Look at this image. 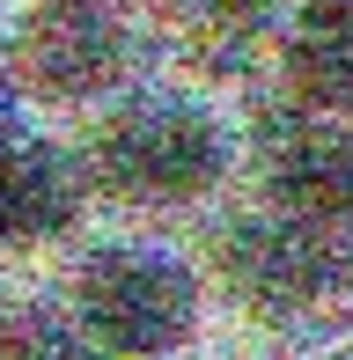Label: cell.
Listing matches in <instances>:
<instances>
[{
  "label": "cell",
  "mask_w": 353,
  "mask_h": 360,
  "mask_svg": "<svg viewBox=\"0 0 353 360\" xmlns=\"http://www.w3.org/2000/svg\"><path fill=\"white\" fill-rule=\"evenodd\" d=\"M0 236H15V169L0 155Z\"/></svg>",
  "instance_id": "9"
},
{
  "label": "cell",
  "mask_w": 353,
  "mask_h": 360,
  "mask_svg": "<svg viewBox=\"0 0 353 360\" xmlns=\"http://www.w3.org/2000/svg\"><path fill=\"white\" fill-rule=\"evenodd\" d=\"M176 22L199 52H236L258 30V0H176Z\"/></svg>",
  "instance_id": "8"
},
{
  "label": "cell",
  "mask_w": 353,
  "mask_h": 360,
  "mask_svg": "<svg viewBox=\"0 0 353 360\" xmlns=\"http://www.w3.org/2000/svg\"><path fill=\"white\" fill-rule=\"evenodd\" d=\"M74 302H82V323L96 346L125 353V360H155L169 346H184L191 331V280L184 265H169V257L155 250H103L82 265V280H74Z\"/></svg>",
  "instance_id": "1"
},
{
  "label": "cell",
  "mask_w": 353,
  "mask_h": 360,
  "mask_svg": "<svg viewBox=\"0 0 353 360\" xmlns=\"http://www.w3.org/2000/svg\"><path fill=\"white\" fill-rule=\"evenodd\" d=\"M287 74L316 110H353V0H316L295 22Z\"/></svg>",
  "instance_id": "6"
},
{
  "label": "cell",
  "mask_w": 353,
  "mask_h": 360,
  "mask_svg": "<svg viewBox=\"0 0 353 360\" xmlns=\"http://www.w3.org/2000/svg\"><path fill=\"white\" fill-rule=\"evenodd\" d=\"M221 169V133L191 103H140L103 125L96 176L118 199H191Z\"/></svg>",
  "instance_id": "2"
},
{
  "label": "cell",
  "mask_w": 353,
  "mask_h": 360,
  "mask_svg": "<svg viewBox=\"0 0 353 360\" xmlns=\"http://www.w3.org/2000/svg\"><path fill=\"white\" fill-rule=\"evenodd\" d=\"M15 59H23V81L52 103H82L96 96L125 59V37L110 22L103 0H44L37 15L15 37Z\"/></svg>",
  "instance_id": "3"
},
{
  "label": "cell",
  "mask_w": 353,
  "mask_h": 360,
  "mask_svg": "<svg viewBox=\"0 0 353 360\" xmlns=\"http://www.w3.org/2000/svg\"><path fill=\"white\" fill-rule=\"evenodd\" d=\"M272 191H280V206L295 221H339L353 214V140L339 133H295L280 140V155H272Z\"/></svg>",
  "instance_id": "5"
},
{
  "label": "cell",
  "mask_w": 353,
  "mask_h": 360,
  "mask_svg": "<svg viewBox=\"0 0 353 360\" xmlns=\"http://www.w3.org/2000/svg\"><path fill=\"white\" fill-rule=\"evenodd\" d=\"M15 169V236H52L67 221V176H59L52 155H8Z\"/></svg>",
  "instance_id": "7"
},
{
  "label": "cell",
  "mask_w": 353,
  "mask_h": 360,
  "mask_svg": "<svg viewBox=\"0 0 353 360\" xmlns=\"http://www.w3.org/2000/svg\"><path fill=\"white\" fill-rule=\"evenodd\" d=\"M229 287L243 294V309L258 316H295L309 309L331 280V257L309 228H287V221H250L229 236V257H221Z\"/></svg>",
  "instance_id": "4"
}]
</instances>
